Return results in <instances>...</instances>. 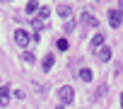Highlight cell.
<instances>
[{
	"instance_id": "277c9868",
	"label": "cell",
	"mask_w": 123,
	"mask_h": 109,
	"mask_svg": "<svg viewBox=\"0 0 123 109\" xmlns=\"http://www.w3.org/2000/svg\"><path fill=\"white\" fill-rule=\"evenodd\" d=\"M53 61H55V58H53V53H46V56H43V61H41V68L48 73V70L53 68Z\"/></svg>"
},
{
	"instance_id": "8992f818",
	"label": "cell",
	"mask_w": 123,
	"mask_h": 109,
	"mask_svg": "<svg viewBox=\"0 0 123 109\" xmlns=\"http://www.w3.org/2000/svg\"><path fill=\"white\" fill-rule=\"evenodd\" d=\"M97 56H99L101 61H109V58H111V48H109V46H101V48H97Z\"/></svg>"
},
{
	"instance_id": "52a82bcc",
	"label": "cell",
	"mask_w": 123,
	"mask_h": 109,
	"mask_svg": "<svg viewBox=\"0 0 123 109\" xmlns=\"http://www.w3.org/2000/svg\"><path fill=\"white\" fill-rule=\"evenodd\" d=\"M101 46H104V34H97V36L92 39V48L97 51V48H101Z\"/></svg>"
},
{
	"instance_id": "4fadbf2b",
	"label": "cell",
	"mask_w": 123,
	"mask_h": 109,
	"mask_svg": "<svg viewBox=\"0 0 123 109\" xmlns=\"http://www.w3.org/2000/svg\"><path fill=\"white\" fill-rule=\"evenodd\" d=\"M58 48L60 51H68V39H58Z\"/></svg>"
},
{
	"instance_id": "7a4b0ae2",
	"label": "cell",
	"mask_w": 123,
	"mask_h": 109,
	"mask_svg": "<svg viewBox=\"0 0 123 109\" xmlns=\"http://www.w3.org/2000/svg\"><path fill=\"white\" fill-rule=\"evenodd\" d=\"M15 44H17V46H22V48H24V46H29V44H31V34H29V32H24V29H17V32H15Z\"/></svg>"
},
{
	"instance_id": "e0dca14e",
	"label": "cell",
	"mask_w": 123,
	"mask_h": 109,
	"mask_svg": "<svg viewBox=\"0 0 123 109\" xmlns=\"http://www.w3.org/2000/svg\"><path fill=\"white\" fill-rule=\"evenodd\" d=\"M55 109H63V107H55Z\"/></svg>"
},
{
	"instance_id": "30bf717a",
	"label": "cell",
	"mask_w": 123,
	"mask_h": 109,
	"mask_svg": "<svg viewBox=\"0 0 123 109\" xmlns=\"http://www.w3.org/2000/svg\"><path fill=\"white\" fill-rule=\"evenodd\" d=\"M82 22H87V24H92V27H97V24H99V22H97V17H94V15H89V12H85V15H82Z\"/></svg>"
},
{
	"instance_id": "5bb4252c",
	"label": "cell",
	"mask_w": 123,
	"mask_h": 109,
	"mask_svg": "<svg viewBox=\"0 0 123 109\" xmlns=\"http://www.w3.org/2000/svg\"><path fill=\"white\" fill-rule=\"evenodd\" d=\"M22 61H27V63H31V61H34V53H29V51H24V53H22Z\"/></svg>"
},
{
	"instance_id": "9c48e42d",
	"label": "cell",
	"mask_w": 123,
	"mask_h": 109,
	"mask_svg": "<svg viewBox=\"0 0 123 109\" xmlns=\"http://www.w3.org/2000/svg\"><path fill=\"white\" fill-rule=\"evenodd\" d=\"M55 12H58L60 17H70V12H73V10H70V5H58V10H55Z\"/></svg>"
},
{
	"instance_id": "9a60e30c",
	"label": "cell",
	"mask_w": 123,
	"mask_h": 109,
	"mask_svg": "<svg viewBox=\"0 0 123 109\" xmlns=\"http://www.w3.org/2000/svg\"><path fill=\"white\" fill-rule=\"evenodd\" d=\"M118 12H121V17H123V0H121V10H118Z\"/></svg>"
},
{
	"instance_id": "ba28073f",
	"label": "cell",
	"mask_w": 123,
	"mask_h": 109,
	"mask_svg": "<svg viewBox=\"0 0 123 109\" xmlns=\"http://www.w3.org/2000/svg\"><path fill=\"white\" fill-rule=\"evenodd\" d=\"M77 75H80V80H85V82H92V70H89V68H82Z\"/></svg>"
},
{
	"instance_id": "6da1fadb",
	"label": "cell",
	"mask_w": 123,
	"mask_h": 109,
	"mask_svg": "<svg viewBox=\"0 0 123 109\" xmlns=\"http://www.w3.org/2000/svg\"><path fill=\"white\" fill-rule=\"evenodd\" d=\"M58 99L63 102V104H73V99H75V92H73V87L70 85H63L58 90Z\"/></svg>"
},
{
	"instance_id": "5b68a950",
	"label": "cell",
	"mask_w": 123,
	"mask_h": 109,
	"mask_svg": "<svg viewBox=\"0 0 123 109\" xmlns=\"http://www.w3.org/2000/svg\"><path fill=\"white\" fill-rule=\"evenodd\" d=\"M109 22H111V27H118L121 24V12L118 10H109Z\"/></svg>"
},
{
	"instance_id": "8fae6325",
	"label": "cell",
	"mask_w": 123,
	"mask_h": 109,
	"mask_svg": "<svg viewBox=\"0 0 123 109\" xmlns=\"http://www.w3.org/2000/svg\"><path fill=\"white\" fill-rule=\"evenodd\" d=\"M39 10V3H36V0H31V3H27V12L31 15V12H36Z\"/></svg>"
},
{
	"instance_id": "7c38bea8",
	"label": "cell",
	"mask_w": 123,
	"mask_h": 109,
	"mask_svg": "<svg viewBox=\"0 0 123 109\" xmlns=\"http://www.w3.org/2000/svg\"><path fill=\"white\" fill-rule=\"evenodd\" d=\"M48 15H51V10H48V7H41V10H39V20H46Z\"/></svg>"
},
{
	"instance_id": "2e32d148",
	"label": "cell",
	"mask_w": 123,
	"mask_h": 109,
	"mask_svg": "<svg viewBox=\"0 0 123 109\" xmlns=\"http://www.w3.org/2000/svg\"><path fill=\"white\" fill-rule=\"evenodd\" d=\"M121 107H123V95H121Z\"/></svg>"
},
{
	"instance_id": "3957f363",
	"label": "cell",
	"mask_w": 123,
	"mask_h": 109,
	"mask_svg": "<svg viewBox=\"0 0 123 109\" xmlns=\"http://www.w3.org/2000/svg\"><path fill=\"white\" fill-rule=\"evenodd\" d=\"M7 102H10V87L3 85L0 87V107H7Z\"/></svg>"
}]
</instances>
